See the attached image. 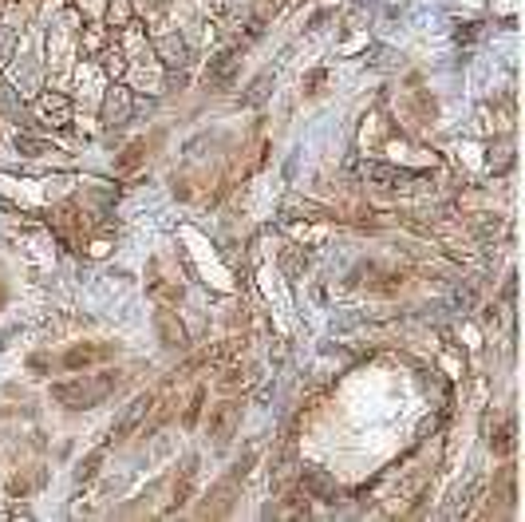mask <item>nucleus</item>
Wrapping results in <instances>:
<instances>
[{
	"mask_svg": "<svg viewBox=\"0 0 525 522\" xmlns=\"http://www.w3.org/2000/svg\"><path fill=\"white\" fill-rule=\"evenodd\" d=\"M111 20H131V4L126 0H115L111 4Z\"/></svg>",
	"mask_w": 525,
	"mask_h": 522,
	"instance_id": "obj_1",
	"label": "nucleus"
}]
</instances>
